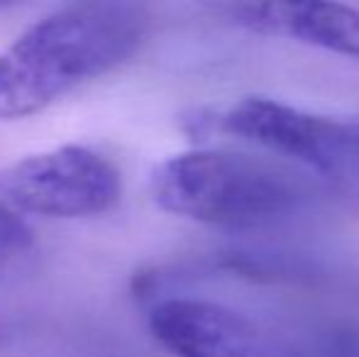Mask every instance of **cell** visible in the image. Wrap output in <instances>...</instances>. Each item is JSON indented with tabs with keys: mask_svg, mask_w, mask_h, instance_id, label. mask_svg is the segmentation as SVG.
Wrapping results in <instances>:
<instances>
[{
	"mask_svg": "<svg viewBox=\"0 0 359 357\" xmlns=\"http://www.w3.org/2000/svg\"><path fill=\"white\" fill-rule=\"evenodd\" d=\"M29 245H32V230L25 218L10 206L0 203V267L27 252Z\"/></svg>",
	"mask_w": 359,
	"mask_h": 357,
	"instance_id": "cell-7",
	"label": "cell"
},
{
	"mask_svg": "<svg viewBox=\"0 0 359 357\" xmlns=\"http://www.w3.org/2000/svg\"><path fill=\"white\" fill-rule=\"evenodd\" d=\"M225 13L259 34L293 37L303 44L359 59V10L337 3H237Z\"/></svg>",
	"mask_w": 359,
	"mask_h": 357,
	"instance_id": "cell-6",
	"label": "cell"
},
{
	"mask_svg": "<svg viewBox=\"0 0 359 357\" xmlns=\"http://www.w3.org/2000/svg\"><path fill=\"white\" fill-rule=\"evenodd\" d=\"M149 330L176 357H298L279 335L215 301H159L149 311Z\"/></svg>",
	"mask_w": 359,
	"mask_h": 357,
	"instance_id": "cell-5",
	"label": "cell"
},
{
	"mask_svg": "<svg viewBox=\"0 0 359 357\" xmlns=\"http://www.w3.org/2000/svg\"><path fill=\"white\" fill-rule=\"evenodd\" d=\"M225 133L318 172L359 164V120H337L264 95H247L222 113Z\"/></svg>",
	"mask_w": 359,
	"mask_h": 357,
	"instance_id": "cell-4",
	"label": "cell"
},
{
	"mask_svg": "<svg viewBox=\"0 0 359 357\" xmlns=\"http://www.w3.org/2000/svg\"><path fill=\"white\" fill-rule=\"evenodd\" d=\"M149 18L133 3H76L34 22L0 52V120L44 110L81 83L125 64Z\"/></svg>",
	"mask_w": 359,
	"mask_h": 357,
	"instance_id": "cell-1",
	"label": "cell"
},
{
	"mask_svg": "<svg viewBox=\"0 0 359 357\" xmlns=\"http://www.w3.org/2000/svg\"><path fill=\"white\" fill-rule=\"evenodd\" d=\"M123 179L113 162L67 144L0 167V203L47 218H86L120 201Z\"/></svg>",
	"mask_w": 359,
	"mask_h": 357,
	"instance_id": "cell-3",
	"label": "cell"
},
{
	"mask_svg": "<svg viewBox=\"0 0 359 357\" xmlns=\"http://www.w3.org/2000/svg\"><path fill=\"white\" fill-rule=\"evenodd\" d=\"M151 196L166 213L220 228H255L293 213L308 186L296 172L255 154L194 149L161 162Z\"/></svg>",
	"mask_w": 359,
	"mask_h": 357,
	"instance_id": "cell-2",
	"label": "cell"
}]
</instances>
